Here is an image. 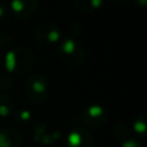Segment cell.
Here are the masks:
<instances>
[{"label": "cell", "mask_w": 147, "mask_h": 147, "mask_svg": "<svg viewBox=\"0 0 147 147\" xmlns=\"http://www.w3.org/2000/svg\"><path fill=\"white\" fill-rule=\"evenodd\" d=\"M36 63L33 53L25 47L9 48L5 55V69L9 75H23L30 71Z\"/></svg>", "instance_id": "obj_1"}, {"label": "cell", "mask_w": 147, "mask_h": 147, "mask_svg": "<svg viewBox=\"0 0 147 147\" xmlns=\"http://www.w3.org/2000/svg\"><path fill=\"white\" fill-rule=\"evenodd\" d=\"M65 147H93V137L84 126H75L65 137Z\"/></svg>", "instance_id": "obj_6"}, {"label": "cell", "mask_w": 147, "mask_h": 147, "mask_svg": "<svg viewBox=\"0 0 147 147\" xmlns=\"http://www.w3.org/2000/svg\"><path fill=\"white\" fill-rule=\"evenodd\" d=\"M15 117H16V121L22 123V124H25V123H29L32 118V114L29 109H20L15 113Z\"/></svg>", "instance_id": "obj_13"}, {"label": "cell", "mask_w": 147, "mask_h": 147, "mask_svg": "<svg viewBox=\"0 0 147 147\" xmlns=\"http://www.w3.org/2000/svg\"><path fill=\"white\" fill-rule=\"evenodd\" d=\"M113 1H116V2H121V3H123V2H127L129 0H113Z\"/></svg>", "instance_id": "obj_19"}, {"label": "cell", "mask_w": 147, "mask_h": 147, "mask_svg": "<svg viewBox=\"0 0 147 147\" xmlns=\"http://www.w3.org/2000/svg\"><path fill=\"white\" fill-rule=\"evenodd\" d=\"M103 2L105 0H74V6L80 13L91 14L99 10Z\"/></svg>", "instance_id": "obj_10"}, {"label": "cell", "mask_w": 147, "mask_h": 147, "mask_svg": "<svg viewBox=\"0 0 147 147\" xmlns=\"http://www.w3.org/2000/svg\"><path fill=\"white\" fill-rule=\"evenodd\" d=\"M14 113V102L6 93H0V117L7 118Z\"/></svg>", "instance_id": "obj_11"}, {"label": "cell", "mask_w": 147, "mask_h": 147, "mask_svg": "<svg viewBox=\"0 0 147 147\" xmlns=\"http://www.w3.org/2000/svg\"><path fill=\"white\" fill-rule=\"evenodd\" d=\"M5 15H6V7H5V5L0 1V20H2V18L5 17Z\"/></svg>", "instance_id": "obj_18"}, {"label": "cell", "mask_w": 147, "mask_h": 147, "mask_svg": "<svg viewBox=\"0 0 147 147\" xmlns=\"http://www.w3.org/2000/svg\"><path fill=\"white\" fill-rule=\"evenodd\" d=\"M121 147H144V146L134 138H125L124 140H122Z\"/></svg>", "instance_id": "obj_15"}, {"label": "cell", "mask_w": 147, "mask_h": 147, "mask_svg": "<svg viewBox=\"0 0 147 147\" xmlns=\"http://www.w3.org/2000/svg\"><path fill=\"white\" fill-rule=\"evenodd\" d=\"M108 118L107 109L98 103L91 105L85 108L80 115V121L84 126L87 127H99L105 124Z\"/></svg>", "instance_id": "obj_4"}, {"label": "cell", "mask_w": 147, "mask_h": 147, "mask_svg": "<svg viewBox=\"0 0 147 147\" xmlns=\"http://www.w3.org/2000/svg\"><path fill=\"white\" fill-rule=\"evenodd\" d=\"M134 3L138 6V7H140V8H145L146 6H147V0H134Z\"/></svg>", "instance_id": "obj_17"}, {"label": "cell", "mask_w": 147, "mask_h": 147, "mask_svg": "<svg viewBox=\"0 0 147 147\" xmlns=\"http://www.w3.org/2000/svg\"><path fill=\"white\" fill-rule=\"evenodd\" d=\"M10 42H11V40H10V37L9 36L3 34V33L0 34V47L1 48H7L8 47V49H9Z\"/></svg>", "instance_id": "obj_16"}, {"label": "cell", "mask_w": 147, "mask_h": 147, "mask_svg": "<svg viewBox=\"0 0 147 147\" xmlns=\"http://www.w3.org/2000/svg\"><path fill=\"white\" fill-rule=\"evenodd\" d=\"M13 82H14L13 76L7 74L6 71L0 75V88L1 90H3V91L9 90L13 86Z\"/></svg>", "instance_id": "obj_14"}, {"label": "cell", "mask_w": 147, "mask_h": 147, "mask_svg": "<svg viewBox=\"0 0 147 147\" xmlns=\"http://www.w3.org/2000/svg\"><path fill=\"white\" fill-rule=\"evenodd\" d=\"M22 144V136L20 131L13 127H5L0 130V147H20Z\"/></svg>", "instance_id": "obj_9"}, {"label": "cell", "mask_w": 147, "mask_h": 147, "mask_svg": "<svg viewBox=\"0 0 147 147\" xmlns=\"http://www.w3.org/2000/svg\"><path fill=\"white\" fill-rule=\"evenodd\" d=\"M36 39L42 45H54L62 39V32L60 28L53 23H41L34 30Z\"/></svg>", "instance_id": "obj_5"}, {"label": "cell", "mask_w": 147, "mask_h": 147, "mask_svg": "<svg viewBox=\"0 0 147 147\" xmlns=\"http://www.w3.org/2000/svg\"><path fill=\"white\" fill-rule=\"evenodd\" d=\"M62 138V133L59 130H48L45 123H38L33 130V142L42 146H52Z\"/></svg>", "instance_id": "obj_7"}, {"label": "cell", "mask_w": 147, "mask_h": 147, "mask_svg": "<svg viewBox=\"0 0 147 147\" xmlns=\"http://www.w3.org/2000/svg\"><path fill=\"white\" fill-rule=\"evenodd\" d=\"M25 94L32 102H42L48 94V80L41 74H32L25 83Z\"/></svg>", "instance_id": "obj_3"}, {"label": "cell", "mask_w": 147, "mask_h": 147, "mask_svg": "<svg viewBox=\"0 0 147 147\" xmlns=\"http://www.w3.org/2000/svg\"><path fill=\"white\" fill-rule=\"evenodd\" d=\"M132 131L138 136V137H146L147 133V119H146V114L142 113L139 115L132 123Z\"/></svg>", "instance_id": "obj_12"}, {"label": "cell", "mask_w": 147, "mask_h": 147, "mask_svg": "<svg viewBox=\"0 0 147 147\" xmlns=\"http://www.w3.org/2000/svg\"><path fill=\"white\" fill-rule=\"evenodd\" d=\"M38 8V0H10L9 9L14 17L25 20L30 17Z\"/></svg>", "instance_id": "obj_8"}, {"label": "cell", "mask_w": 147, "mask_h": 147, "mask_svg": "<svg viewBox=\"0 0 147 147\" xmlns=\"http://www.w3.org/2000/svg\"><path fill=\"white\" fill-rule=\"evenodd\" d=\"M29 147H32V146H29Z\"/></svg>", "instance_id": "obj_20"}, {"label": "cell", "mask_w": 147, "mask_h": 147, "mask_svg": "<svg viewBox=\"0 0 147 147\" xmlns=\"http://www.w3.org/2000/svg\"><path fill=\"white\" fill-rule=\"evenodd\" d=\"M57 54L62 62L70 67H79L85 61V51L82 44L70 36L60 40Z\"/></svg>", "instance_id": "obj_2"}]
</instances>
